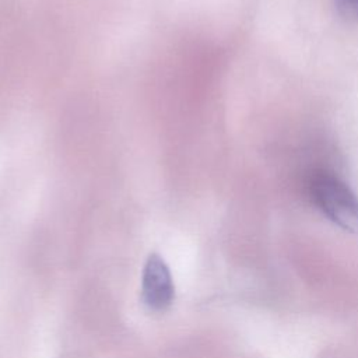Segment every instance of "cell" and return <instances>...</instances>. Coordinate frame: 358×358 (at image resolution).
<instances>
[{"label": "cell", "instance_id": "cell-1", "mask_svg": "<svg viewBox=\"0 0 358 358\" xmlns=\"http://www.w3.org/2000/svg\"><path fill=\"white\" fill-rule=\"evenodd\" d=\"M309 194L316 208L334 225L358 234V196L340 176L320 171L309 182Z\"/></svg>", "mask_w": 358, "mask_h": 358}, {"label": "cell", "instance_id": "cell-2", "mask_svg": "<svg viewBox=\"0 0 358 358\" xmlns=\"http://www.w3.org/2000/svg\"><path fill=\"white\" fill-rule=\"evenodd\" d=\"M141 298L151 310H165L175 298V285L165 260L152 253L148 256L141 278Z\"/></svg>", "mask_w": 358, "mask_h": 358}, {"label": "cell", "instance_id": "cell-3", "mask_svg": "<svg viewBox=\"0 0 358 358\" xmlns=\"http://www.w3.org/2000/svg\"><path fill=\"white\" fill-rule=\"evenodd\" d=\"M333 3L343 18L358 22V0H333Z\"/></svg>", "mask_w": 358, "mask_h": 358}]
</instances>
